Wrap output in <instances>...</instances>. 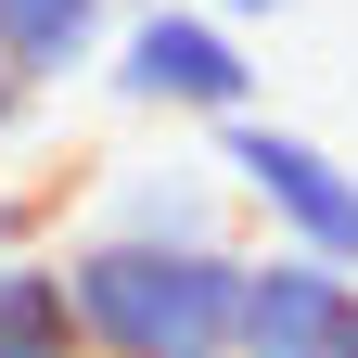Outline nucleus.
I'll use <instances>...</instances> for the list:
<instances>
[{"label":"nucleus","mask_w":358,"mask_h":358,"mask_svg":"<svg viewBox=\"0 0 358 358\" xmlns=\"http://www.w3.org/2000/svg\"><path fill=\"white\" fill-rule=\"evenodd\" d=\"M64 307H77V358H231L243 320V243H115L77 231Z\"/></svg>","instance_id":"f257e3e1"},{"label":"nucleus","mask_w":358,"mask_h":358,"mask_svg":"<svg viewBox=\"0 0 358 358\" xmlns=\"http://www.w3.org/2000/svg\"><path fill=\"white\" fill-rule=\"evenodd\" d=\"M103 77H115V103H141V115H205V128L256 115V52H243L231 13H205V0H141V13H115Z\"/></svg>","instance_id":"f03ea898"},{"label":"nucleus","mask_w":358,"mask_h":358,"mask_svg":"<svg viewBox=\"0 0 358 358\" xmlns=\"http://www.w3.org/2000/svg\"><path fill=\"white\" fill-rule=\"evenodd\" d=\"M217 179H231L294 256H320V268L358 282V166H345V154H320V141L282 128V115H217Z\"/></svg>","instance_id":"7ed1b4c3"},{"label":"nucleus","mask_w":358,"mask_h":358,"mask_svg":"<svg viewBox=\"0 0 358 358\" xmlns=\"http://www.w3.org/2000/svg\"><path fill=\"white\" fill-rule=\"evenodd\" d=\"M345 307H358V282L345 268H320V256H243V320H231V358H333L345 345Z\"/></svg>","instance_id":"20e7f679"},{"label":"nucleus","mask_w":358,"mask_h":358,"mask_svg":"<svg viewBox=\"0 0 358 358\" xmlns=\"http://www.w3.org/2000/svg\"><path fill=\"white\" fill-rule=\"evenodd\" d=\"M90 231H115V243H231V179H205V166H128Z\"/></svg>","instance_id":"39448f33"},{"label":"nucleus","mask_w":358,"mask_h":358,"mask_svg":"<svg viewBox=\"0 0 358 358\" xmlns=\"http://www.w3.org/2000/svg\"><path fill=\"white\" fill-rule=\"evenodd\" d=\"M103 38H115V0H0V64H13L26 90L103 64Z\"/></svg>","instance_id":"423d86ee"},{"label":"nucleus","mask_w":358,"mask_h":358,"mask_svg":"<svg viewBox=\"0 0 358 358\" xmlns=\"http://www.w3.org/2000/svg\"><path fill=\"white\" fill-rule=\"evenodd\" d=\"M0 358H77V307H64V268L52 256H0Z\"/></svg>","instance_id":"0eeeda50"},{"label":"nucleus","mask_w":358,"mask_h":358,"mask_svg":"<svg viewBox=\"0 0 358 358\" xmlns=\"http://www.w3.org/2000/svg\"><path fill=\"white\" fill-rule=\"evenodd\" d=\"M38 217H52L38 192H0V256H26V243H38Z\"/></svg>","instance_id":"6e6552de"},{"label":"nucleus","mask_w":358,"mask_h":358,"mask_svg":"<svg viewBox=\"0 0 358 358\" xmlns=\"http://www.w3.org/2000/svg\"><path fill=\"white\" fill-rule=\"evenodd\" d=\"M13 128H26V77L0 64V154H13Z\"/></svg>","instance_id":"1a4fd4ad"},{"label":"nucleus","mask_w":358,"mask_h":358,"mask_svg":"<svg viewBox=\"0 0 358 358\" xmlns=\"http://www.w3.org/2000/svg\"><path fill=\"white\" fill-rule=\"evenodd\" d=\"M205 13H231V26H256V13H294V0H205Z\"/></svg>","instance_id":"9d476101"},{"label":"nucleus","mask_w":358,"mask_h":358,"mask_svg":"<svg viewBox=\"0 0 358 358\" xmlns=\"http://www.w3.org/2000/svg\"><path fill=\"white\" fill-rule=\"evenodd\" d=\"M333 358H358V307H345V345H333Z\"/></svg>","instance_id":"9b49d317"}]
</instances>
